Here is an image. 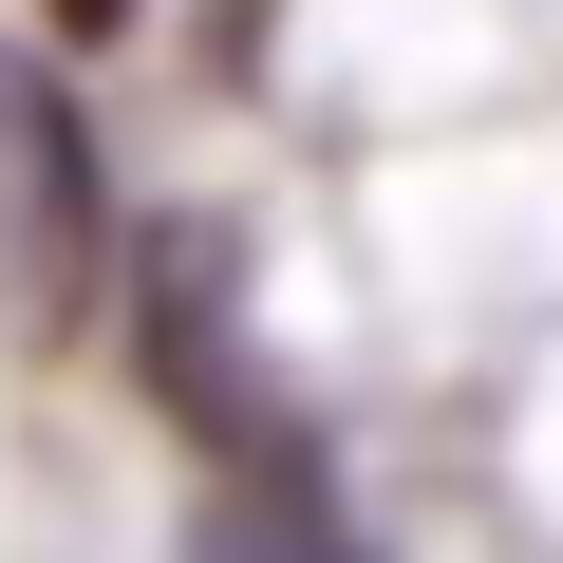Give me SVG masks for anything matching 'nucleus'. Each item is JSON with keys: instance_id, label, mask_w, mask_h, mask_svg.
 Masks as SVG:
<instances>
[{"instance_id": "1", "label": "nucleus", "mask_w": 563, "mask_h": 563, "mask_svg": "<svg viewBox=\"0 0 563 563\" xmlns=\"http://www.w3.org/2000/svg\"><path fill=\"white\" fill-rule=\"evenodd\" d=\"M95 282H113V207H95L76 95L38 57H0V301H20V339H76Z\"/></svg>"}, {"instance_id": "2", "label": "nucleus", "mask_w": 563, "mask_h": 563, "mask_svg": "<svg viewBox=\"0 0 563 563\" xmlns=\"http://www.w3.org/2000/svg\"><path fill=\"white\" fill-rule=\"evenodd\" d=\"M207 563H357V544H339V507L301 470H263L244 507H207Z\"/></svg>"}, {"instance_id": "3", "label": "nucleus", "mask_w": 563, "mask_h": 563, "mask_svg": "<svg viewBox=\"0 0 563 563\" xmlns=\"http://www.w3.org/2000/svg\"><path fill=\"white\" fill-rule=\"evenodd\" d=\"M38 20H57V38H132L151 0H38Z\"/></svg>"}]
</instances>
